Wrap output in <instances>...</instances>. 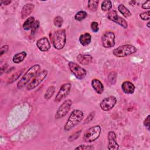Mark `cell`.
<instances>
[{"instance_id":"cell-1","label":"cell","mask_w":150,"mask_h":150,"mask_svg":"<svg viewBox=\"0 0 150 150\" xmlns=\"http://www.w3.org/2000/svg\"><path fill=\"white\" fill-rule=\"evenodd\" d=\"M40 69V65L36 64L32 66L22 76L21 79L17 84V88L19 90L25 87L29 82L32 78L34 77L39 72Z\"/></svg>"},{"instance_id":"cell-2","label":"cell","mask_w":150,"mask_h":150,"mask_svg":"<svg viewBox=\"0 0 150 150\" xmlns=\"http://www.w3.org/2000/svg\"><path fill=\"white\" fill-rule=\"evenodd\" d=\"M83 118L84 114L82 111L74 110L70 114L67 121L64 126V131H69L73 128L83 120Z\"/></svg>"},{"instance_id":"cell-3","label":"cell","mask_w":150,"mask_h":150,"mask_svg":"<svg viewBox=\"0 0 150 150\" xmlns=\"http://www.w3.org/2000/svg\"><path fill=\"white\" fill-rule=\"evenodd\" d=\"M51 41L53 47L57 50L63 49L66 42V31L64 29H59L54 32L51 37Z\"/></svg>"},{"instance_id":"cell-4","label":"cell","mask_w":150,"mask_h":150,"mask_svg":"<svg viewBox=\"0 0 150 150\" xmlns=\"http://www.w3.org/2000/svg\"><path fill=\"white\" fill-rule=\"evenodd\" d=\"M137 48L131 45H124L120 46L113 50V54L117 57H124L128 56L136 53Z\"/></svg>"},{"instance_id":"cell-5","label":"cell","mask_w":150,"mask_h":150,"mask_svg":"<svg viewBox=\"0 0 150 150\" xmlns=\"http://www.w3.org/2000/svg\"><path fill=\"white\" fill-rule=\"evenodd\" d=\"M101 134V127L100 125H95L89 128L84 134L83 139L84 142H91L95 141Z\"/></svg>"},{"instance_id":"cell-6","label":"cell","mask_w":150,"mask_h":150,"mask_svg":"<svg viewBox=\"0 0 150 150\" xmlns=\"http://www.w3.org/2000/svg\"><path fill=\"white\" fill-rule=\"evenodd\" d=\"M48 73L47 70H43L39 71L35 77L34 79L31 81V82L27 86V90H31L36 87H37L46 78Z\"/></svg>"},{"instance_id":"cell-7","label":"cell","mask_w":150,"mask_h":150,"mask_svg":"<svg viewBox=\"0 0 150 150\" xmlns=\"http://www.w3.org/2000/svg\"><path fill=\"white\" fill-rule=\"evenodd\" d=\"M68 66L70 71L78 79L81 80L86 76V70L82 67L80 66L78 64L73 62H70Z\"/></svg>"},{"instance_id":"cell-8","label":"cell","mask_w":150,"mask_h":150,"mask_svg":"<svg viewBox=\"0 0 150 150\" xmlns=\"http://www.w3.org/2000/svg\"><path fill=\"white\" fill-rule=\"evenodd\" d=\"M71 105L72 101L70 99L63 101V103L57 108L55 114V118L56 119H59L64 117L70 111Z\"/></svg>"},{"instance_id":"cell-9","label":"cell","mask_w":150,"mask_h":150,"mask_svg":"<svg viewBox=\"0 0 150 150\" xmlns=\"http://www.w3.org/2000/svg\"><path fill=\"white\" fill-rule=\"evenodd\" d=\"M117 100L115 97L111 96L104 98L100 104L101 109L104 111L111 110L116 104Z\"/></svg>"},{"instance_id":"cell-10","label":"cell","mask_w":150,"mask_h":150,"mask_svg":"<svg viewBox=\"0 0 150 150\" xmlns=\"http://www.w3.org/2000/svg\"><path fill=\"white\" fill-rule=\"evenodd\" d=\"M101 42L103 47L109 48L115 45V34L113 32L108 31L104 33L101 38Z\"/></svg>"},{"instance_id":"cell-11","label":"cell","mask_w":150,"mask_h":150,"mask_svg":"<svg viewBox=\"0 0 150 150\" xmlns=\"http://www.w3.org/2000/svg\"><path fill=\"white\" fill-rule=\"evenodd\" d=\"M107 18L109 20L115 22L125 29L127 28L128 27L127 22L124 18L120 16L115 10H112L109 12L107 15Z\"/></svg>"},{"instance_id":"cell-12","label":"cell","mask_w":150,"mask_h":150,"mask_svg":"<svg viewBox=\"0 0 150 150\" xmlns=\"http://www.w3.org/2000/svg\"><path fill=\"white\" fill-rule=\"evenodd\" d=\"M71 87V84L70 83H65L63 84L60 88L57 94H56L54 101L56 103L60 102L64 98L66 97L69 94Z\"/></svg>"},{"instance_id":"cell-13","label":"cell","mask_w":150,"mask_h":150,"mask_svg":"<svg viewBox=\"0 0 150 150\" xmlns=\"http://www.w3.org/2000/svg\"><path fill=\"white\" fill-rule=\"evenodd\" d=\"M108 149L110 150L118 149L119 148V145L117 142V135L114 131H110L108 134Z\"/></svg>"},{"instance_id":"cell-14","label":"cell","mask_w":150,"mask_h":150,"mask_svg":"<svg viewBox=\"0 0 150 150\" xmlns=\"http://www.w3.org/2000/svg\"><path fill=\"white\" fill-rule=\"evenodd\" d=\"M36 46L42 52H47L50 48V44L46 37H43L37 40Z\"/></svg>"},{"instance_id":"cell-15","label":"cell","mask_w":150,"mask_h":150,"mask_svg":"<svg viewBox=\"0 0 150 150\" xmlns=\"http://www.w3.org/2000/svg\"><path fill=\"white\" fill-rule=\"evenodd\" d=\"M121 88L125 94H131L134 93L135 87L131 81H125L122 83Z\"/></svg>"},{"instance_id":"cell-16","label":"cell","mask_w":150,"mask_h":150,"mask_svg":"<svg viewBox=\"0 0 150 150\" xmlns=\"http://www.w3.org/2000/svg\"><path fill=\"white\" fill-rule=\"evenodd\" d=\"M77 60L82 65H88L92 62L93 57L90 54H79L77 56Z\"/></svg>"},{"instance_id":"cell-17","label":"cell","mask_w":150,"mask_h":150,"mask_svg":"<svg viewBox=\"0 0 150 150\" xmlns=\"http://www.w3.org/2000/svg\"><path fill=\"white\" fill-rule=\"evenodd\" d=\"M91 86L96 92L98 94H101L104 90L102 83L97 79H94L91 81Z\"/></svg>"},{"instance_id":"cell-18","label":"cell","mask_w":150,"mask_h":150,"mask_svg":"<svg viewBox=\"0 0 150 150\" xmlns=\"http://www.w3.org/2000/svg\"><path fill=\"white\" fill-rule=\"evenodd\" d=\"M34 9V5L32 4H25L22 10H21V18L22 19L26 18L28 15H29L33 11Z\"/></svg>"},{"instance_id":"cell-19","label":"cell","mask_w":150,"mask_h":150,"mask_svg":"<svg viewBox=\"0 0 150 150\" xmlns=\"http://www.w3.org/2000/svg\"><path fill=\"white\" fill-rule=\"evenodd\" d=\"M91 41V36L88 33L81 34L79 37V42L83 46H87L90 43Z\"/></svg>"},{"instance_id":"cell-20","label":"cell","mask_w":150,"mask_h":150,"mask_svg":"<svg viewBox=\"0 0 150 150\" xmlns=\"http://www.w3.org/2000/svg\"><path fill=\"white\" fill-rule=\"evenodd\" d=\"M26 56H27V53L25 51L17 53L13 56L12 58V61L15 63H21L22 61H23V60L25 59Z\"/></svg>"},{"instance_id":"cell-21","label":"cell","mask_w":150,"mask_h":150,"mask_svg":"<svg viewBox=\"0 0 150 150\" xmlns=\"http://www.w3.org/2000/svg\"><path fill=\"white\" fill-rule=\"evenodd\" d=\"M35 18L33 16H30L24 22L23 24V28L25 30H28L31 29L34 23H35Z\"/></svg>"},{"instance_id":"cell-22","label":"cell","mask_w":150,"mask_h":150,"mask_svg":"<svg viewBox=\"0 0 150 150\" xmlns=\"http://www.w3.org/2000/svg\"><path fill=\"white\" fill-rule=\"evenodd\" d=\"M118 9L119 12L125 17V18H128L131 16V13L128 9L127 8H126L123 4H120L118 6Z\"/></svg>"},{"instance_id":"cell-23","label":"cell","mask_w":150,"mask_h":150,"mask_svg":"<svg viewBox=\"0 0 150 150\" xmlns=\"http://www.w3.org/2000/svg\"><path fill=\"white\" fill-rule=\"evenodd\" d=\"M54 91H55V87H54V86H49L47 88V89L46 90V92L45 93L44 98L46 100L50 99L53 96V95L54 94Z\"/></svg>"},{"instance_id":"cell-24","label":"cell","mask_w":150,"mask_h":150,"mask_svg":"<svg viewBox=\"0 0 150 150\" xmlns=\"http://www.w3.org/2000/svg\"><path fill=\"white\" fill-rule=\"evenodd\" d=\"M99 1L98 0H94V1H88V8L93 12L96 11L98 6Z\"/></svg>"},{"instance_id":"cell-25","label":"cell","mask_w":150,"mask_h":150,"mask_svg":"<svg viewBox=\"0 0 150 150\" xmlns=\"http://www.w3.org/2000/svg\"><path fill=\"white\" fill-rule=\"evenodd\" d=\"M101 9L103 11H110L112 8V2L111 1L106 0L104 1L101 4Z\"/></svg>"},{"instance_id":"cell-26","label":"cell","mask_w":150,"mask_h":150,"mask_svg":"<svg viewBox=\"0 0 150 150\" xmlns=\"http://www.w3.org/2000/svg\"><path fill=\"white\" fill-rule=\"evenodd\" d=\"M87 16V13L86 12L83 11H79L76 13V14L74 16V19L77 21H81L83 19H84Z\"/></svg>"},{"instance_id":"cell-27","label":"cell","mask_w":150,"mask_h":150,"mask_svg":"<svg viewBox=\"0 0 150 150\" xmlns=\"http://www.w3.org/2000/svg\"><path fill=\"white\" fill-rule=\"evenodd\" d=\"M23 71V69H22V70H21L20 71H19L15 73V74H13V75H12V76H11V77H9V79H8L7 83H8V84H11V83H12L13 81H16V80L21 76V75L22 74Z\"/></svg>"},{"instance_id":"cell-28","label":"cell","mask_w":150,"mask_h":150,"mask_svg":"<svg viewBox=\"0 0 150 150\" xmlns=\"http://www.w3.org/2000/svg\"><path fill=\"white\" fill-rule=\"evenodd\" d=\"M63 23V19L61 16H57L53 19V23L55 26L60 28Z\"/></svg>"},{"instance_id":"cell-29","label":"cell","mask_w":150,"mask_h":150,"mask_svg":"<svg viewBox=\"0 0 150 150\" xmlns=\"http://www.w3.org/2000/svg\"><path fill=\"white\" fill-rule=\"evenodd\" d=\"M117 73L114 71L111 72L108 76V80L111 84H114L116 82Z\"/></svg>"},{"instance_id":"cell-30","label":"cell","mask_w":150,"mask_h":150,"mask_svg":"<svg viewBox=\"0 0 150 150\" xmlns=\"http://www.w3.org/2000/svg\"><path fill=\"white\" fill-rule=\"evenodd\" d=\"M149 13H150V12L148 10L147 11H145L139 14V16L144 21H148L149 20V15H150Z\"/></svg>"},{"instance_id":"cell-31","label":"cell","mask_w":150,"mask_h":150,"mask_svg":"<svg viewBox=\"0 0 150 150\" xmlns=\"http://www.w3.org/2000/svg\"><path fill=\"white\" fill-rule=\"evenodd\" d=\"M81 132V130H79V131H77V132H76L75 133H73V134H71V135H70V137H69V138H68L69 141H74V139H76L79 137V135H80Z\"/></svg>"},{"instance_id":"cell-32","label":"cell","mask_w":150,"mask_h":150,"mask_svg":"<svg viewBox=\"0 0 150 150\" xmlns=\"http://www.w3.org/2000/svg\"><path fill=\"white\" fill-rule=\"evenodd\" d=\"M39 25H40V22L39 21H35L32 29H31V35H33L35 32H36V30H38L39 26Z\"/></svg>"},{"instance_id":"cell-33","label":"cell","mask_w":150,"mask_h":150,"mask_svg":"<svg viewBox=\"0 0 150 150\" xmlns=\"http://www.w3.org/2000/svg\"><path fill=\"white\" fill-rule=\"evenodd\" d=\"M94 148L92 145H80L77 147L75 148V149H81V150H86V149H93Z\"/></svg>"},{"instance_id":"cell-34","label":"cell","mask_w":150,"mask_h":150,"mask_svg":"<svg viewBox=\"0 0 150 150\" xmlns=\"http://www.w3.org/2000/svg\"><path fill=\"white\" fill-rule=\"evenodd\" d=\"M90 27H91V29L92 30L93 32H97L99 30V28H98V23L97 22H92L91 23V25H90Z\"/></svg>"},{"instance_id":"cell-35","label":"cell","mask_w":150,"mask_h":150,"mask_svg":"<svg viewBox=\"0 0 150 150\" xmlns=\"http://www.w3.org/2000/svg\"><path fill=\"white\" fill-rule=\"evenodd\" d=\"M94 115H95V112L94 111H93V112H90V114L86 118L85 121H84V124H87V123L90 122L94 118Z\"/></svg>"},{"instance_id":"cell-36","label":"cell","mask_w":150,"mask_h":150,"mask_svg":"<svg viewBox=\"0 0 150 150\" xmlns=\"http://www.w3.org/2000/svg\"><path fill=\"white\" fill-rule=\"evenodd\" d=\"M9 50V46L8 45H5L1 46L0 50V56H2L4 53H5Z\"/></svg>"},{"instance_id":"cell-37","label":"cell","mask_w":150,"mask_h":150,"mask_svg":"<svg viewBox=\"0 0 150 150\" xmlns=\"http://www.w3.org/2000/svg\"><path fill=\"white\" fill-rule=\"evenodd\" d=\"M149 118H150V115H148L144 121V126H145L146 128H147L148 130L149 129Z\"/></svg>"},{"instance_id":"cell-38","label":"cell","mask_w":150,"mask_h":150,"mask_svg":"<svg viewBox=\"0 0 150 150\" xmlns=\"http://www.w3.org/2000/svg\"><path fill=\"white\" fill-rule=\"evenodd\" d=\"M142 8L145 9H149L150 8V1H147L142 4Z\"/></svg>"},{"instance_id":"cell-39","label":"cell","mask_w":150,"mask_h":150,"mask_svg":"<svg viewBox=\"0 0 150 150\" xmlns=\"http://www.w3.org/2000/svg\"><path fill=\"white\" fill-rule=\"evenodd\" d=\"M7 67H8V66H7L6 64H4V66H2L1 67V75H2V74H3V73L6 70Z\"/></svg>"},{"instance_id":"cell-40","label":"cell","mask_w":150,"mask_h":150,"mask_svg":"<svg viewBox=\"0 0 150 150\" xmlns=\"http://www.w3.org/2000/svg\"><path fill=\"white\" fill-rule=\"evenodd\" d=\"M11 2V1H1V4H4L5 5H8Z\"/></svg>"},{"instance_id":"cell-41","label":"cell","mask_w":150,"mask_h":150,"mask_svg":"<svg viewBox=\"0 0 150 150\" xmlns=\"http://www.w3.org/2000/svg\"><path fill=\"white\" fill-rule=\"evenodd\" d=\"M149 24H150V22H148L147 23V24H146V26L148 27V28H149Z\"/></svg>"}]
</instances>
